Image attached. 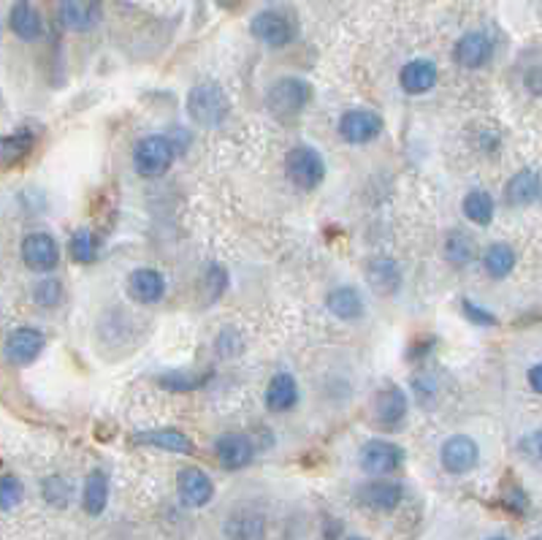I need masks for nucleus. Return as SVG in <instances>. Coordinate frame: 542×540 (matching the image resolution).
Segmentation results:
<instances>
[{
    "mask_svg": "<svg viewBox=\"0 0 542 540\" xmlns=\"http://www.w3.org/2000/svg\"><path fill=\"white\" fill-rule=\"evenodd\" d=\"M285 174L296 188L315 191L323 185V179H326V160L315 147L299 144L285 158Z\"/></svg>",
    "mask_w": 542,
    "mask_h": 540,
    "instance_id": "obj_3",
    "label": "nucleus"
},
{
    "mask_svg": "<svg viewBox=\"0 0 542 540\" xmlns=\"http://www.w3.org/2000/svg\"><path fill=\"white\" fill-rule=\"evenodd\" d=\"M494 212H496V204H494L491 193H486V191H470L464 196V215L475 226H488L494 220Z\"/></svg>",
    "mask_w": 542,
    "mask_h": 540,
    "instance_id": "obj_30",
    "label": "nucleus"
},
{
    "mask_svg": "<svg viewBox=\"0 0 542 540\" xmlns=\"http://www.w3.org/2000/svg\"><path fill=\"white\" fill-rule=\"evenodd\" d=\"M20 255L30 272H52V269L60 263V244L47 231H30L22 239Z\"/></svg>",
    "mask_w": 542,
    "mask_h": 540,
    "instance_id": "obj_6",
    "label": "nucleus"
},
{
    "mask_svg": "<svg viewBox=\"0 0 542 540\" xmlns=\"http://www.w3.org/2000/svg\"><path fill=\"white\" fill-rule=\"evenodd\" d=\"M225 283H228L225 269H223V266H212L209 272H207V286H209L212 296H220V294L225 291Z\"/></svg>",
    "mask_w": 542,
    "mask_h": 540,
    "instance_id": "obj_38",
    "label": "nucleus"
},
{
    "mask_svg": "<svg viewBox=\"0 0 542 540\" xmlns=\"http://www.w3.org/2000/svg\"><path fill=\"white\" fill-rule=\"evenodd\" d=\"M25 497V486L17 476H0V510H14Z\"/></svg>",
    "mask_w": 542,
    "mask_h": 540,
    "instance_id": "obj_35",
    "label": "nucleus"
},
{
    "mask_svg": "<svg viewBox=\"0 0 542 540\" xmlns=\"http://www.w3.org/2000/svg\"><path fill=\"white\" fill-rule=\"evenodd\" d=\"M383 133V117L372 109H350L339 120V136L350 144H369Z\"/></svg>",
    "mask_w": 542,
    "mask_h": 540,
    "instance_id": "obj_11",
    "label": "nucleus"
},
{
    "mask_svg": "<svg viewBox=\"0 0 542 540\" xmlns=\"http://www.w3.org/2000/svg\"><path fill=\"white\" fill-rule=\"evenodd\" d=\"M44 345H47L44 331H38L33 326H20L6 337L4 356H6V362H12L14 367H28L41 356Z\"/></svg>",
    "mask_w": 542,
    "mask_h": 540,
    "instance_id": "obj_8",
    "label": "nucleus"
},
{
    "mask_svg": "<svg viewBox=\"0 0 542 540\" xmlns=\"http://www.w3.org/2000/svg\"><path fill=\"white\" fill-rule=\"evenodd\" d=\"M367 283H369L377 294H383V296L396 294L399 286H402V269H399V263H396L391 255H377V258H372L369 266H367Z\"/></svg>",
    "mask_w": 542,
    "mask_h": 540,
    "instance_id": "obj_21",
    "label": "nucleus"
},
{
    "mask_svg": "<svg viewBox=\"0 0 542 540\" xmlns=\"http://www.w3.org/2000/svg\"><path fill=\"white\" fill-rule=\"evenodd\" d=\"M68 253H71V258L76 263H93L96 255H98V244H96L93 231H87V228L73 231V236L68 242Z\"/></svg>",
    "mask_w": 542,
    "mask_h": 540,
    "instance_id": "obj_31",
    "label": "nucleus"
},
{
    "mask_svg": "<svg viewBox=\"0 0 542 540\" xmlns=\"http://www.w3.org/2000/svg\"><path fill=\"white\" fill-rule=\"evenodd\" d=\"M36 136L30 131H17L9 136H0V166H14L30 155Z\"/></svg>",
    "mask_w": 542,
    "mask_h": 540,
    "instance_id": "obj_28",
    "label": "nucleus"
},
{
    "mask_svg": "<svg viewBox=\"0 0 542 540\" xmlns=\"http://www.w3.org/2000/svg\"><path fill=\"white\" fill-rule=\"evenodd\" d=\"M462 307H464V315H467L472 323H478V326H494V323H496V318H494L486 307H478V304L470 302V299H464Z\"/></svg>",
    "mask_w": 542,
    "mask_h": 540,
    "instance_id": "obj_37",
    "label": "nucleus"
},
{
    "mask_svg": "<svg viewBox=\"0 0 542 540\" xmlns=\"http://www.w3.org/2000/svg\"><path fill=\"white\" fill-rule=\"evenodd\" d=\"M57 20L71 33H87L101 25L104 6L101 0H63L57 9Z\"/></svg>",
    "mask_w": 542,
    "mask_h": 540,
    "instance_id": "obj_10",
    "label": "nucleus"
},
{
    "mask_svg": "<svg viewBox=\"0 0 542 540\" xmlns=\"http://www.w3.org/2000/svg\"><path fill=\"white\" fill-rule=\"evenodd\" d=\"M188 115L201 128H220L231 115V101L217 81H199L188 93Z\"/></svg>",
    "mask_w": 542,
    "mask_h": 540,
    "instance_id": "obj_1",
    "label": "nucleus"
},
{
    "mask_svg": "<svg viewBox=\"0 0 542 540\" xmlns=\"http://www.w3.org/2000/svg\"><path fill=\"white\" fill-rule=\"evenodd\" d=\"M526 87L531 90L534 96H542V68H531L526 73Z\"/></svg>",
    "mask_w": 542,
    "mask_h": 540,
    "instance_id": "obj_40",
    "label": "nucleus"
},
{
    "mask_svg": "<svg viewBox=\"0 0 542 540\" xmlns=\"http://www.w3.org/2000/svg\"><path fill=\"white\" fill-rule=\"evenodd\" d=\"M241 347H244V339H241V334H239L236 329H223V331L217 334V339H215V350H217L220 356H225V358L239 356Z\"/></svg>",
    "mask_w": 542,
    "mask_h": 540,
    "instance_id": "obj_36",
    "label": "nucleus"
},
{
    "mask_svg": "<svg viewBox=\"0 0 542 540\" xmlns=\"http://www.w3.org/2000/svg\"><path fill=\"white\" fill-rule=\"evenodd\" d=\"M81 505L84 513L89 516H101L109 505V478L104 470H93L84 481V492H81Z\"/></svg>",
    "mask_w": 542,
    "mask_h": 540,
    "instance_id": "obj_25",
    "label": "nucleus"
},
{
    "mask_svg": "<svg viewBox=\"0 0 542 540\" xmlns=\"http://www.w3.org/2000/svg\"><path fill=\"white\" fill-rule=\"evenodd\" d=\"M128 296L136 304H157L165 296V278L149 266L133 269L128 275Z\"/></svg>",
    "mask_w": 542,
    "mask_h": 540,
    "instance_id": "obj_15",
    "label": "nucleus"
},
{
    "mask_svg": "<svg viewBox=\"0 0 542 540\" xmlns=\"http://www.w3.org/2000/svg\"><path fill=\"white\" fill-rule=\"evenodd\" d=\"M347 540H369V537H360V535H350Z\"/></svg>",
    "mask_w": 542,
    "mask_h": 540,
    "instance_id": "obj_42",
    "label": "nucleus"
},
{
    "mask_svg": "<svg viewBox=\"0 0 542 540\" xmlns=\"http://www.w3.org/2000/svg\"><path fill=\"white\" fill-rule=\"evenodd\" d=\"M71 494H73L71 484L65 478H60V476H49V478L41 481V497L52 508H68Z\"/></svg>",
    "mask_w": 542,
    "mask_h": 540,
    "instance_id": "obj_33",
    "label": "nucleus"
},
{
    "mask_svg": "<svg viewBox=\"0 0 542 540\" xmlns=\"http://www.w3.org/2000/svg\"><path fill=\"white\" fill-rule=\"evenodd\" d=\"M215 457L225 470H244L255 459V442L241 432H225L215 442Z\"/></svg>",
    "mask_w": 542,
    "mask_h": 540,
    "instance_id": "obj_12",
    "label": "nucleus"
},
{
    "mask_svg": "<svg viewBox=\"0 0 542 540\" xmlns=\"http://www.w3.org/2000/svg\"><path fill=\"white\" fill-rule=\"evenodd\" d=\"M207 378L209 375H196V373H163L160 378H157V386L160 389H165V391H179V394H185V391H196V389H201L204 383H207Z\"/></svg>",
    "mask_w": 542,
    "mask_h": 540,
    "instance_id": "obj_32",
    "label": "nucleus"
},
{
    "mask_svg": "<svg viewBox=\"0 0 542 540\" xmlns=\"http://www.w3.org/2000/svg\"><path fill=\"white\" fill-rule=\"evenodd\" d=\"M250 33L268 49H283L293 41L296 25L280 9H263L250 20Z\"/></svg>",
    "mask_w": 542,
    "mask_h": 540,
    "instance_id": "obj_5",
    "label": "nucleus"
},
{
    "mask_svg": "<svg viewBox=\"0 0 542 540\" xmlns=\"http://www.w3.org/2000/svg\"><path fill=\"white\" fill-rule=\"evenodd\" d=\"M542 191V179L534 168H521L510 183H507V201L515 207L531 204Z\"/></svg>",
    "mask_w": 542,
    "mask_h": 540,
    "instance_id": "obj_26",
    "label": "nucleus"
},
{
    "mask_svg": "<svg viewBox=\"0 0 542 540\" xmlns=\"http://www.w3.org/2000/svg\"><path fill=\"white\" fill-rule=\"evenodd\" d=\"M176 492L188 508H204L215 497V484L201 467H185L176 476Z\"/></svg>",
    "mask_w": 542,
    "mask_h": 540,
    "instance_id": "obj_13",
    "label": "nucleus"
},
{
    "mask_svg": "<svg viewBox=\"0 0 542 540\" xmlns=\"http://www.w3.org/2000/svg\"><path fill=\"white\" fill-rule=\"evenodd\" d=\"M404 500V486L396 481H369L358 489V502L369 510H396Z\"/></svg>",
    "mask_w": 542,
    "mask_h": 540,
    "instance_id": "obj_16",
    "label": "nucleus"
},
{
    "mask_svg": "<svg viewBox=\"0 0 542 540\" xmlns=\"http://www.w3.org/2000/svg\"><path fill=\"white\" fill-rule=\"evenodd\" d=\"M521 451H523L526 457H531V459H542V429L534 432V434H529V437H523Z\"/></svg>",
    "mask_w": 542,
    "mask_h": 540,
    "instance_id": "obj_39",
    "label": "nucleus"
},
{
    "mask_svg": "<svg viewBox=\"0 0 542 540\" xmlns=\"http://www.w3.org/2000/svg\"><path fill=\"white\" fill-rule=\"evenodd\" d=\"M358 462H360V470L369 476H388L402 467L404 451H402V445H396L391 440H369L364 448H360Z\"/></svg>",
    "mask_w": 542,
    "mask_h": 540,
    "instance_id": "obj_7",
    "label": "nucleus"
},
{
    "mask_svg": "<svg viewBox=\"0 0 542 540\" xmlns=\"http://www.w3.org/2000/svg\"><path fill=\"white\" fill-rule=\"evenodd\" d=\"M439 459H442V467L453 476H464L470 470L478 467V459H480V448L472 437L467 434H453L442 442V451H439Z\"/></svg>",
    "mask_w": 542,
    "mask_h": 540,
    "instance_id": "obj_9",
    "label": "nucleus"
},
{
    "mask_svg": "<svg viewBox=\"0 0 542 540\" xmlns=\"http://www.w3.org/2000/svg\"><path fill=\"white\" fill-rule=\"evenodd\" d=\"M410 413V399L404 394V389L399 386H385L377 397H375V421L383 429H399L404 424Z\"/></svg>",
    "mask_w": 542,
    "mask_h": 540,
    "instance_id": "obj_14",
    "label": "nucleus"
},
{
    "mask_svg": "<svg viewBox=\"0 0 542 540\" xmlns=\"http://www.w3.org/2000/svg\"><path fill=\"white\" fill-rule=\"evenodd\" d=\"M33 302L44 310H52L63 302V283L55 278H44L33 286Z\"/></svg>",
    "mask_w": 542,
    "mask_h": 540,
    "instance_id": "obj_34",
    "label": "nucleus"
},
{
    "mask_svg": "<svg viewBox=\"0 0 542 540\" xmlns=\"http://www.w3.org/2000/svg\"><path fill=\"white\" fill-rule=\"evenodd\" d=\"M531 540H542V537H531Z\"/></svg>",
    "mask_w": 542,
    "mask_h": 540,
    "instance_id": "obj_44",
    "label": "nucleus"
},
{
    "mask_svg": "<svg viewBox=\"0 0 542 540\" xmlns=\"http://www.w3.org/2000/svg\"><path fill=\"white\" fill-rule=\"evenodd\" d=\"M133 442L139 445H152V448H163L168 454H193V442L185 432L179 429H149V432H136Z\"/></svg>",
    "mask_w": 542,
    "mask_h": 540,
    "instance_id": "obj_22",
    "label": "nucleus"
},
{
    "mask_svg": "<svg viewBox=\"0 0 542 540\" xmlns=\"http://www.w3.org/2000/svg\"><path fill=\"white\" fill-rule=\"evenodd\" d=\"M9 28L22 41H38L41 33H44L41 14L36 12V6L30 4V0H17L12 14H9Z\"/></svg>",
    "mask_w": 542,
    "mask_h": 540,
    "instance_id": "obj_24",
    "label": "nucleus"
},
{
    "mask_svg": "<svg viewBox=\"0 0 542 540\" xmlns=\"http://www.w3.org/2000/svg\"><path fill=\"white\" fill-rule=\"evenodd\" d=\"M529 386H531L537 394H542V364H534V367L529 370Z\"/></svg>",
    "mask_w": 542,
    "mask_h": 540,
    "instance_id": "obj_41",
    "label": "nucleus"
},
{
    "mask_svg": "<svg viewBox=\"0 0 542 540\" xmlns=\"http://www.w3.org/2000/svg\"><path fill=\"white\" fill-rule=\"evenodd\" d=\"M488 540H507V537H499V535H496V537H488Z\"/></svg>",
    "mask_w": 542,
    "mask_h": 540,
    "instance_id": "obj_43",
    "label": "nucleus"
},
{
    "mask_svg": "<svg viewBox=\"0 0 542 540\" xmlns=\"http://www.w3.org/2000/svg\"><path fill=\"white\" fill-rule=\"evenodd\" d=\"M174 158H176V147L171 144L168 136H160V133H149L133 147V168H136V174H141L147 179L165 174L171 168Z\"/></svg>",
    "mask_w": 542,
    "mask_h": 540,
    "instance_id": "obj_4",
    "label": "nucleus"
},
{
    "mask_svg": "<svg viewBox=\"0 0 542 540\" xmlns=\"http://www.w3.org/2000/svg\"><path fill=\"white\" fill-rule=\"evenodd\" d=\"M326 307L339 321H358L367 315V299L352 286H339L326 296Z\"/></svg>",
    "mask_w": 542,
    "mask_h": 540,
    "instance_id": "obj_19",
    "label": "nucleus"
},
{
    "mask_svg": "<svg viewBox=\"0 0 542 540\" xmlns=\"http://www.w3.org/2000/svg\"><path fill=\"white\" fill-rule=\"evenodd\" d=\"M445 258H447V263H453V266H467V263H472L475 261V255H478V242L467 234V231H462V228H456V231H447V236H445Z\"/></svg>",
    "mask_w": 542,
    "mask_h": 540,
    "instance_id": "obj_27",
    "label": "nucleus"
},
{
    "mask_svg": "<svg viewBox=\"0 0 542 540\" xmlns=\"http://www.w3.org/2000/svg\"><path fill=\"white\" fill-rule=\"evenodd\" d=\"M483 266H486V272H488L494 280L507 278V275L512 272V266H515V253H512V247L504 244V242H494V244L486 250V255H483Z\"/></svg>",
    "mask_w": 542,
    "mask_h": 540,
    "instance_id": "obj_29",
    "label": "nucleus"
},
{
    "mask_svg": "<svg viewBox=\"0 0 542 540\" xmlns=\"http://www.w3.org/2000/svg\"><path fill=\"white\" fill-rule=\"evenodd\" d=\"M491 55H494V44H491V39H488L486 33H480V30L464 33V36L456 41V47H453V60H456L462 68H470V71L483 68V65L491 60Z\"/></svg>",
    "mask_w": 542,
    "mask_h": 540,
    "instance_id": "obj_17",
    "label": "nucleus"
},
{
    "mask_svg": "<svg viewBox=\"0 0 542 540\" xmlns=\"http://www.w3.org/2000/svg\"><path fill=\"white\" fill-rule=\"evenodd\" d=\"M228 540H263L266 537V519L258 510H233L225 524Z\"/></svg>",
    "mask_w": 542,
    "mask_h": 540,
    "instance_id": "obj_23",
    "label": "nucleus"
},
{
    "mask_svg": "<svg viewBox=\"0 0 542 540\" xmlns=\"http://www.w3.org/2000/svg\"><path fill=\"white\" fill-rule=\"evenodd\" d=\"M309 101H312V87L301 76H280L277 81H271L268 93H266L268 112L280 120L299 117Z\"/></svg>",
    "mask_w": 542,
    "mask_h": 540,
    "instance_id": "obj_2",
    "label": "nucleus"
},
{
    "mask_svg": "<svg viewBox=\"0 0 542 540\" xmlns=\"http://www.w3.org/2000/svg\"><path fill=\"white\" fill-rule=\"evenodd\" d=\"M436 79H439V71L426 57L410 60L399 71V84H402V90H404L407 96H423V93H428V90L436 87Z\"/></svg>",
    "mask_w": 542,
    "mask_h": 540,
    "instance_id": "obj_18",
    "label": "nucleus"
},
{
    "mask_svg": "<svg viewBox=\"0 0 542 540\" xmlns=\"http://www.w3.org/2000/svg\"><path fill=\"white\" fill-rule=\"evenodd\" d=\"M263 402L271 413H288L296 407L299 402V383L291 373H277L275 378L268 381Z\"/></svg>",
    "mask_w": 542,
    "mask_h": 540,
    "instance_id": "obj_20",
    "label": "nucleus"
}]
</instances>
